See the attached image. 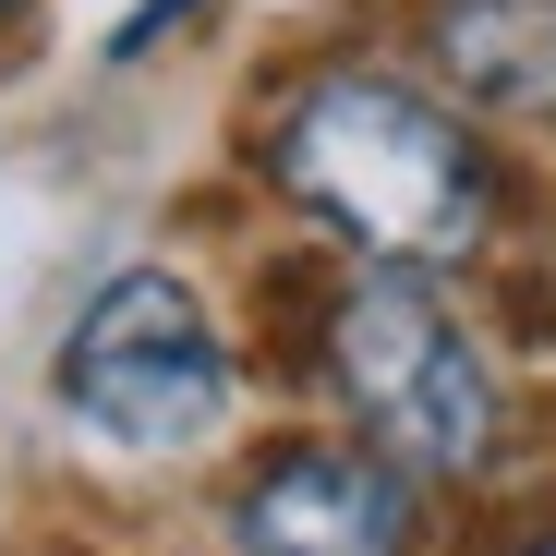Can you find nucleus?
<instances>
[{"mask_svg":"<svg viewBox=\"0 0 556 556\" xmlns=\"http://www.w3.org/2000/svg\"><path fill=\"white\" fill-rule=\"evenodd\" d=\"M278 181L303 206H327L363 254L388 266H447L484 242V206L496 181L472 157L447 110H424L412 85H376V73H327L315 98L278 122Z\"/></svg>","mask_w":556,"mask_h":556,"instance_id":"1","label":"nucleus"},{"mask_svg":"<svg viewBox=\"0 0 556 556\" xmlns=\"http://www.w3.org/2000/svg\"><path fill=\"white\" fill-rule=\"evenodd\" d=\"M327 363H339L376 459L472 472V459L496 447V376H484V351L459 339V315L424 291V278H363V291L327 315Z\"/></svg>","mask_w":556,"mask_h":556,"instance_id":"2","label":"nucleus"},{"mask_svg":"<svg viewBox=\"0 0 556 556\" xmlns=\"http://www.w3.org/2000/svg\"><path fill=\"white\" fill-rule=\"evenodd\" d=\"M61 400L98 424L110 447H194L230 400V363H218V327L206 303L181 291L169 266H134L85 303L73 351H61Z\"/></svg>","mask_w":556,"mask_h":556,"instance_id":"3","label":"nucleus"},{"mask_svg":"<svg viewBox=\"0 0 556 556\" xmlns=\"http://www.w3.org/2000/svg\"><path fill=\"white\" fill-rule=\"evenodd\" d=\"M242 556H412V496L376 447H291L230 508Z\"/></svg>","mask_w":556,"mask_h":556,"instance_id":"4","label":"nucleus"},{"mask_svg":"<svg viewBox=\"0 0 556 556\" xmlns=\"http://www.w3.org/2000/svg\"><path fill=\"white\" fill-rule=\"evenodd\" d=\"M435 61L459 98L556 122V0H435Z\"/></svg>","mask_w":556,"mask_h":556,"instance_id":"5","label":"nucleus"},{"mask_svg":"<svg viewBox=\"0 0 556 556\" xmlns=\"http://www.w3.org/2000/svg\"><path fill=\"white\" fill-rule=\"evenodd\" d=\"M532 556H556V544H532Z\"/></svg>","mask_w":556,"mask_h":556,"instance_id":"6","label":"nucleus"}]
</instances>
